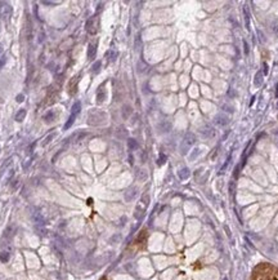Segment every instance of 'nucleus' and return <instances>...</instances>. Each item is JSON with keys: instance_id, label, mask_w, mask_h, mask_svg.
Listing matches in <instances>:
<instances>
[{"instance_id": "f257e3e1", "label": "nucleus", "mask_w": 278, "mask_h": 280, "mask_svg": "<svg viewBox=\"0 0 278 280\" xmlns=\"http://www.w3.org/2000/svg\"><path fill=\"white\" fill-rule=\"evenodd\" d=\"M106 119H107V115L102 111H97V110H93L89 113V119L88 123L90 125H99V124L106 123Z\"/></svg>"}, {"instance_id": "f03ea898", "label": "nucleus", "mask_w": 278, "mask_h": 280, "mask_svg": "<svg viewBox=\"0 0 278 280\" xmlns=\"http://www.w3.org/2000/svg\"><path fill=\"white\" fill-rule=\"evenodd\" d=\"M196 144V136H195L194 133H191V132H188V133L184 136L183 141H182V144H180V153L183 155H186L188 151H190V149L194 145Z\"/></svg>"}, {"instance_id": "7ed1b4c3", "label": "nucleus", "mask_w": 278, "mask_h": 280, "mask_svg": "<svg viewBox=\"0 0 278 280\" xmlns=\"http://www.w3.org/2000/svg\"><path fill=\"white\" fill-rule=\"evenodd\" d=\"M148 203H149L148 195H143L142 199H140V202H139L138 205H137L136 213H134V216H136L137 218H142L144 212H146L147 207H148Z\"/></svg>"}, {"instance_id": "20e7f679", "label": "nucleus", "mask_w": 278, "mask_h": 280, "mask_svg": "<svg viewBox=\"0 0 278 280\" xmlns=\"http://www.w3.org/2000/svg\"><path fill=\"white\" fill-rule=\"evenodd\" d=\"M98 28H99V20L97 16H93V17L89 18L85 24V30L86 32L90 35H95L98 32Z\"/></svg>"}, {"instance_id": "39448f33", "label": "nucleus", "mask_w": 278, "mask_h": 280, "mask_svg": "<svg viewBox=\"0 0 278 280\" xmlns=\"http://www.w3.org/2000/svg\"><path fill=\"white\" fill-rule=\"evenodd\" d=\"M12 16V7L8 3L0 1V17L3 20H9Z\"/></svg>"}, {"instance_id": "423d86ee", "label": "nucleus", "mask_w": 278, "mask_h": 280, "mask_svg": "<svg viewBox=\"0 0 278 280\" xmlns=\"http://www.w3.org/2000/svg\"><path fill=\"white\" fill-rule=\"evenodd\" d=\"M80 78H82V75L74 76V78L70 80V83H68V93H70L71 96H74L75 93L78 92V83L79 80H80Z\"/></svg>"}, {"instance_id": "0eeeda50", "label": "nucleus", "mask_w": 278, "mask_h": 280, "mask_svg": "<svg viewBox=\"0 0 278 280\" xmlns=\"http://www.w3.org/2000/svg\"><path fill=\"white\" fill-rule=\"evenodd\" d=\"M57 116H58V111H55V110H49L48 113L44 114L43 120H44L45 123H52V122H56Z\"/></svg>"}, {"instance_id": "6e6552de", "label": "nucleus", "mask_w": 278, "mask_h": 280, "mask_svg": "<svg viewBox=\"0 0 278 280\" xmlns=\"http://www.w3.org/2000/svg\"><path fill=\"white\" fill-rule=\"evenodd\" d=\"M137 194H138V188H137V187H129L125 191V195H124V198H125L126 202H132L133 199H134L137 196Z\"/></svg>"}, {"instance_id": "1a4fd4ad", "label": "nucleus", "mask_w": 278, "mask_h": 280, "mask_svg": "<svg viewBox=\"0 0 278 280\" xmlns=\"http://www.w3.org/2000/svg\"><path fill=\"white\" fill-rule=\"evenodd\" d=\"M106 97H107V93H106L105 84H102V86L98 88V92H97V102L98 103L105 102Z\"/></svg>"}, {"instance_id": "9d476101", "label": "nucleus", "mask_w": 278, "mask_h": 280, "mask_svg": "<svg viewBox=\"0 0 278 280\" xmlns=\"http://www.w3.org/2000/svg\"><path fill=\"white\" fill-rule=\"evenodd\" d=\"M228 122H229V119H228V116L225 115V114H218V115L215 116V123H217L218 125H227Z\"/></svg>"}, {"instance_id": "9b49d317", "label": "nucleus", "mask_w": 278, "mask_h": 280, "mask_svg": "<svg viewBox=\"0 0 278 280\" xmlns=\"http://www.w3.org/2000/svg\"><path fill=\"white\" fill-rule=\"evenodd\" d=\"M178 176H179L180 180L186 181V180H188V178L191 177V171L188 169V168H182V169L178 172Z\"/></svg>"}, {"instance_id": "f8f14e48", "label": "nucleus", "mask_w": 278, "mask_h": 280, "mask_svg": "<svg viewBox=\"0 0 278 280\" xmlns=\"http://www.w3.org/2000/svg\"><path fill=\"white\" fill-rule=\"evenodd\" d=\"M80 111H82V102H80V101H76L71 107V115L78 116L79 114H80Z\"/></svg>"}, {"instance_id": "ddd939ff", "label": "nucleus", "mask_w": 278, "mask_h": 280, "mask_svg": "<svg viewBox=\"0 0 278 280\" xmlns=\"http://www.w3.org/2000/svg\"><path fill=\"white\" fill-rule=\"evenodd\" d=\"M159 129L160 132H163V133H167V132H170V129H171V123H170V122H163V123L159 125Z\"/></svg>"}, {"instance_id": "4468645a", "label": "nucleus", "mask_w": 278, "mask_h": 280, "mask_svg": "<svg viewBox=\"0 0 278 280\" xmlns=\"http://www.w3.org/2000/svg\"><path fill=\"white\" fill-rule=\"evenodd\" d=\"M95 55H97V45L89 44V47H88V60H94Z\"/></svg>"}, {"instance_id": "2eb2a0df", "label": "nucleus", "mask_w": 278, "mask_h": 280, "mask_svg": "<svg viewBox=\"0 0 278 280\" xmlns=\"http://www.w3.org/2000/svg\"><path fill=\"white\" fill-rule=\"evenodd\" d=\"M263 84V72H256L254 78V86L255 87H260Z\"/></svg>"}, {"instance_id": "dca6fc26", "label": "nucleus", "mask_w": 278, "mask_h": 280, "mask_svg": "<svg viewBox=\"0 0 278 280\" xmlns=\"http://www.w3.org/2000/svg\"><path fill=\"white\" fill-rule=\"evenodd\" d=\"M25 118H26V110L25 109L18 110V113L16 114V122L21 123V122H24Z\"/></svg>"}, {"instance_id": "f3484780", "label": "nucleus", "mask_w": 278, "mask_h": 280, "mask_svg": "<svg viewBox=\"0 0 278 280\" xmlns=\"http://www.w3.org/2000/svg\"><path fill=\"white\" fill-rule=\"evenodd\" d=\"M132 113H133V110L129 105H125V106L122 107V118H124L125 120L128 119L130 115H132Z\"/></svg>"}, {"instance_id": "a211bd4d", "label": "nucleus", "mask_w": 278, "mask_h": 280, "mask_svg": "<svg viewBox=\"0 0 278 280\" xmlns=\"http://www.w3.org/2000/svg\"><path fill=\"white\" fill-rule=\"evenodd\" d=\"M200 133L202 134L204 137H213L214 136V130H213V128L207 126V128H202V129L200 130Z\"/></svg>"}, {"instance_id": "6ab92c4d", "label": "nucleus", "mask_w": 278, "mask_h": 280, "mask_svg": "<svg viewBox=\"0 0 278 280\" xmlns=\"http://www.w3.org/2000/svg\"><path fill=\"white\" fill-rule=\"evenodd\" d=\"M201 155V149L200 147H197V149H195L192 153H191V155H190V161H195L197 159V157L200 156Z\"/></svg>"}, {"instance_id": "aec40b11", "label": "nucleus", "mask_w": 278, "mask_h": 280, "mask_svg": "<svg viewBox=\"0 0 278 280\" xmlns=\"http://www.w3.org/2000/svg\"><path fill=\"white\" fill-rule=\"evenodd\" d=\"M56 137H57V133H56V132H53V133H51V134H48V136L45 137L44 142H43V146H47L48 144H51L52 141L55 140Z\"/></svg>"}, {"instance_id": "412c9836", "label": "nucleus", "mask_w": 278, "mask_h": 280, "mask_svg": "<svg viewBox=\"0 0 278 280\" xmlns=\"http://www.w3.org/2000/svg\"><path fill=\"white\" fill-rule=\"evenodd\" d=\"M106 57H107L109 62H113L116 60V57H117V52H116V51H109V52H107V55H106Z\"/></svg>"}, {"instance_id": "4be33fe9", "label": "nucleus", "mask_w": 278, "mask_h": 280, "mask_svg": "<svg viewBox=\"0 0 278 280\" xmlns=\"http://www.w3.org/2000/svg\"><path fill=\"white\" fill-rule=\"evenodd\" d=\"M101 67H102V62H101V61L94 62V65L92 66V72H93V74H98V72L101 71Z\"/></svg>"}, {"instance_id": "5701e85b", "label": "nucleus", "mask_w": 278, "mask_h": 280, "mask_svg": "<svg viewBox=\"0 0 278 280\" xmlns=\"http://www.w3.org/2000/svg\"><path fill=\"white\" fill-rule=\"evenodd\" d=\"M128 146H129L130 150H136V149H138V142L134 138H129L128 140Z\"/></svg>"}, {"instance_id": "b1692460", "label": "nucleus", "mask_w": 278, "mask_h": 280, "mask_svg": "<svg viewBox=\"0 0 278 280\" xmlns=\"http://www.w3.org/2000/svg\"><path fill=\"white\" fill-rule=\"evenodd\" d=\"M147 63L146 62H143V61H139L138 62V72H144L147 70Z\"/></svg>"}, {"instance_id": "393cba45", "label": "nucleus", "mask_w": 278, "mask_h": 280, "mask_svg": "<svg viewBox=\"0 0 278 280\" xmlns=\"http://www.w3.org/2000/svg\"><path fill=\"white\" fill-rule=\"evenodd\" d=\"M137 177H138L139 181H144V180H147V173L146 171H138V174H137Z\"/></svg>"}, {"instance_id": "a878e982", "label": "nucleus", "mask_w": 278, "mask_h": 280, "mask_svg": "<svg viewBox=\"0 0 278 280\" xmlns=\"http://www.w3.org/2000/svg\"><path fill=\"white\" fill-rule=\"evenodd\" d=\"M167 163V155L160 154L159 159H157V165H164Z\"/></svg>"}, {"instance_id": "bb28decb", "label": "nucleus", "mask_w": 278, "mask_h": 280, "mask_svg": "<svg viewBox=\"0 0 278 280\" xmlns=\"http://www.w3.org/2000/svg\"><path fill=\"white\" fill-rule=\"evenodd\" d=\"M134 47H136V49L138 51L140 47H142V39H140V35H137L136 38V43H134Z\"/></svg>"}, {"instance_id": "cd10ccee", "label": "nucleus", "mask_w": 278, "mask_h": 280, "mask_svg": "<svg viewBox=\"0 0 278 280\" xmlns=\"http://www.w3.org/2000/svg\"><path fill=\"white\" fill-rule=\"evenodd\" d=\"M245 17H246V29H249V26H250V13L246 8H245Z\"/></svg>"}, {"instance_id": "c85d7f7f", "label": "nucleus", "mask_w": 278, "mask_h": 280, "mask_svg": "<svg viewBox=\"0 0 278 280\" xmlns=\"http://www.w3.org/2000/svg\"><path fill=\"white\" fill-rule=\"evenodd\" d=\"M0 260H1V262H7V261L9 260V254H8V253H1Z\"/></svg>"}, {"instance_id": "c756f323", "label": "nucleus", "mask_w": 278, "mask_h": 280, "mask_svg": "<svg viewBox=\"0 0 278 280\" xmlns=\"http://www.w3.org/2000/svg\"><path fill=\"white\" fill-rule=\"evenodd\" d=\"M24 99H25V96L22 94V93H20L17 97H16V101H17L18 103H21V102H24Z\"/></svg>"}, {"instance_id": "7c9ffc66", "label": "nucleus", "mask_w": 278, "mask_h": 280, "mask_svg": "<svg viewBox=\"0 0 278 280\" xmlns=\"http://www.w3.org/2000/svg\"><path fill=\"white\" fill-rule=\"evenodd\" d=\"M31 161H32V157H31V159H28V160L25 161V163H24V168H25V169H28V168L30 167V165H31Z\"/></svg>"}, {"instance_id": "2f4dec72", "label": "nucleus", "mask_w": 278, "mask_h": 280, "mask_svg": "<svg viewBox=\"0 0 278 280\" xmlns=\"http://www.w3.org/2000/svg\"><path fill=\"white\" fill-rule=\"evenodd\" d=\"M244 48H245V55L248 56L250 49H249V45H248V41H244Z\"/></svg>"}, {"instance_id": "473e14b6", "label": "nucleus", "mask_w": 278, "mask_h": 280, "mask_svg": "<svg viewBox=\"0 0 278 280\" xmlns=\"http://www.w3.org/2000/svg\"><path fill=\"white\" fill-rule=\"evenodd\" d=\"M5 62H7V57H5V56H3V57L0 58V67H3V66L5 65Z\"/></svg>"}, {"instance_id": "72a5a7b5", "label": "nucleus", "mask_w": 278, "mask_h": 280, "mask_svg": "<svg viewBox=\"0 0 278 280\" xmlns=\"http://www.w3.org/2000/svg\"><path fill=\"white\" fill-rule=\"evenodd\" d=\"M43 4H45V5H56L58 3L57 1H43Z\"/></svg>"}, {"instance_id": "f704fd0d", "label": "nucleus", "mask_w": 278, "mask_h": 280, "mask_svg": "<svg viewBox=\"0 0 278 280\" xmlns=\"http://www.w3.org/2000/svg\"><path fill=\"white\" fill-rule=\"evenodd\" d=\"M263 67H264V75H267V74H268V65H267V63H263Z\"/></svg>"}, {"instance_id": "c9c22d12", "label": "nucleus", "mask_w": 278, "mask_h": 280, "mask_svg": "<svg viewBox=\"0 0 278 280\" xmlns=\"http://www.w3.org/2000/svg\"><path fill=\"white\" fill-rule=\"evenodd\" d=\"M238 174H240V167H236V169H234V177H238Z\"/></svg>"}, {"instance_id": "e433bc0d", "label": "nucleus", "mask_w": 278, "mask_h": 280, "mask_svg": "<svg viewBox=\"0 0 278 280\" xmlns=\"http://www.w3.org/2000/svg\"><path fill=\"white\" fill-rule=\"evenodd\" d=\"M276 97H277V98H278V83H277V84H276Z\"/></svg>"}, {"instance_id": "4c0bfd02", "label": "nucleus", "mask_w": 278, "mask_h": 280, "mask_svg": "<svg viewBox=\"0 0 278 280\" xmlns=\"http://www.w3.org/2000/svg\"><path fill=\"white\" fill-rule=\"evenodd\" d=\"M1 52H3V48H1V47H0V53H1Z\"/></svg>"}, {"instance_id": "58836bf2", "label": "nucleus", "mask_w": 278, "mask_h": 280, "mask_svg": "<svg viewBox=\"0 0 278 280\" xmlns=\"http://www.w3.org/2000/svg\"><path fill=\"white\" fill-rule=\"evenodd\" d=\"M277 109H278V103H277Z\"/></svg>"}]
</instances>
